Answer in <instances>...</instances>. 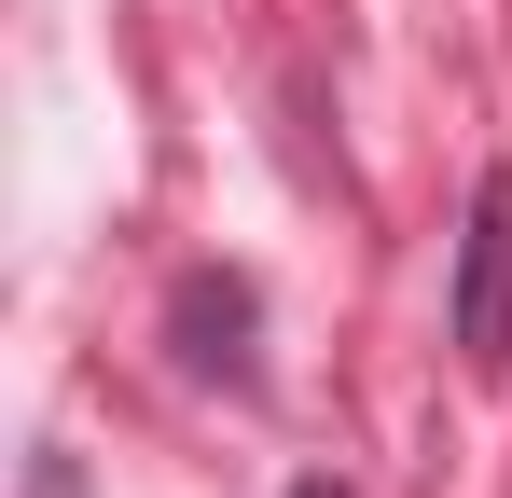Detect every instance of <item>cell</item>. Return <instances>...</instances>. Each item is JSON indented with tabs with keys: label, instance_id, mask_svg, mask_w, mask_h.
<instances>
[{
	"label": "cell",
	"instance_id": "6da1fadb",
	"mask_svg": "<svg viewBox=\"0 0 512 498\" xmlns=\"http://www.w3.org/2000/svg\"><path fill=\"white\" fill-rule=\"evenodd\" d=\"M167 346L194 388H263V291L250 263H180L167 277Z\"/></svg>",
	"mask_w": 512,
	"mask_h": 498
},
{
	"label": "cell",
	"instance_id": "7a4b0ae2",
	"mask_svg": "<svg viewBox=\"0 0 512 498\" xmlns=\"http://www.w3.org/2000/svg\"><path fill=\"white\" fill-rule=\"evenodd\" d=\"M443 332H457V360H471V374H512V166L471 180V236H457Z\"/></svg>",
	"mask_w": 512,
	"mask_h": 498
},
{
	"label": "cell",
	"instance_id": "3957f363",
	"mask_svg": "<svg viewBox=\"0 0 512 498\" xmlns=\"http://www.w3.org/2000/svg\"><path fill=\"white\" fill-rule=\"evenodd\" d=\"M28 498H84V471H70V457H42V471H28Z\"/></svg>",
	"mask_w": 512,
	"mask_h": 498
},
{
	"label": "cell",
	"instance_id": "277c9868",
	"mask_svg": "<svg viewBox=\"0 0 512 498\" xmlns=\"http://www.w3.org/2000/svg\"><path fill=\"white\" fill-rule=\"evenodd\" d=\"M291 498H346V485H333V471H305V485H291Z\"/></svg>",
	"mask_w": 512,
	"mask_h": 498
}]
</instances>
